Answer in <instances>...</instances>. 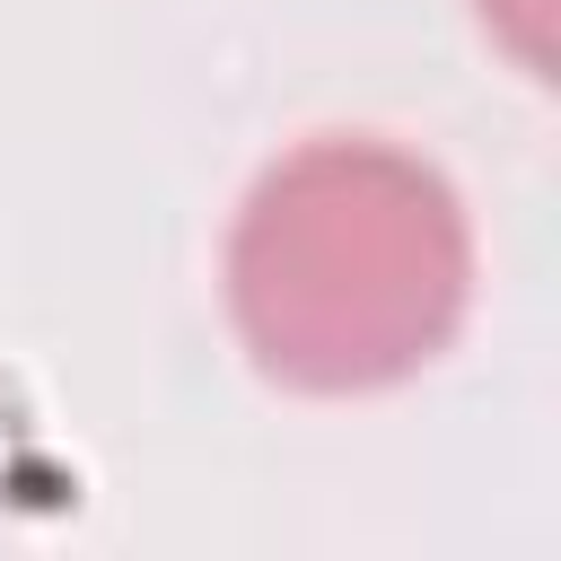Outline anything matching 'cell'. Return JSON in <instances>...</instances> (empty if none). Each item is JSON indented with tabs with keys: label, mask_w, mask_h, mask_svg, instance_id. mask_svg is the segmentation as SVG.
<instances>
[{
	"label": "cell",
	"mask_w": 561,
	"mask_h": 561,
	"mask_svg": "<svg viewBox=\"0 0 561 561\" xmlns=\"http://www.w3.org/2000/svg\"><path fill=\"white\" fill-rule=\"evenodd\" d=\"M228 298L272 377L324 394L386 386L421 368L465 307L456 193L377 140H316L254 184Z\"/></svg>",
	"instance_id": "1"
}]
</instances>
